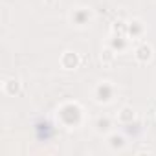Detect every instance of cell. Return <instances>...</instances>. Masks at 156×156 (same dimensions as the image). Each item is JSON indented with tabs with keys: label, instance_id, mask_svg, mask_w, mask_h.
<instances>
[{
	"label": "cell",
	"instance_id": "obj_1",
	"mask_svg": "<svg viewBox=\"0 0 156 156\" xmlns=\"http://www.w3.org/2000/svg\"><path fill=\"white\" fill-rule=\"evenodd\" d=\"M108 87H110L108 83H103V85L98 87V92H96V99H98V101H110V98H112V90L108 92V90H107Z\"/></svg>",
	"mask_w": 156,
	"mask_h": 156
},
{
	"label": "cell",
	"instance_id": "obj_2",
	"mask_svg": "<svg viewBox=\"0 0 156 156\" xmlns=\"http://www.w3.org/2000/svg\"><path fill=\"white\" fill-rule=\"evenodd\" d=\"M87 19H90V13H87V11H75L73 15H72V20H75L77 24H79V26H83L85 22H87Z\"/></svg>",
	"mask_w": 156,
	"mask_h": 156
},
{
	"label": "cell",
	"instance_id": "obj_3",
	"mask_svg": "<svg viewBox=\"0 0 156 156\" xmlns=\"http://www.w3.org/2000/svg\"><path fill=\"white\" fill-rule=\"evenodd\" d=\"M136 57H138L140 61H147V59L151 57V48L143 44L141 48H138V51H136Z\"/></svg>",
	"mask_w": 156,
	"mask_h": 156
}]
</instances>
